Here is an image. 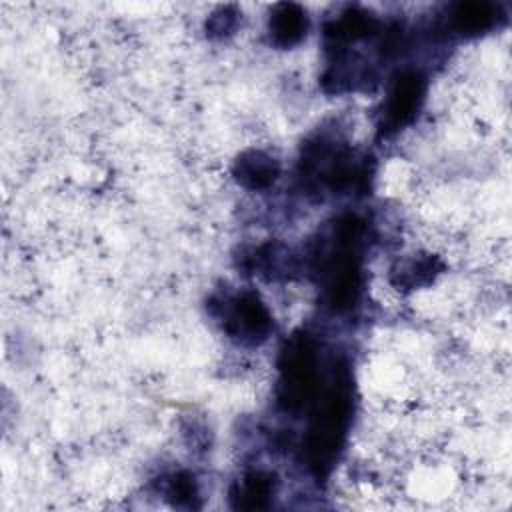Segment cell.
<instances>
[{
    "mask_svg": "<svg viewBox=\"0 0 512 512\" xmlns=\"http://www.w3.org/2000/svg\"><path fill=\"white\" fill-rule=\"evenodd\" d=\"M362 250L364 222L356 214L338 216L318 240V248L312 254L314 274L318 276L324 302L334 312H348L360 300Z\"/></svg>",
    "mask_w": 512,
    "mask_h": 512,
    "instance_id": "cell-1",
    "label": "cell"
},
{
    "mask_svg": "<svg viewBox=\"0 0 512 512\" xmlns=\"http://www.w3.org/2000/svg\"><path fill=\"white\" fill-rule=\"evenodd\" d=\"M352 422V376L346 364L334 366L322 396H316L304 438V460L316 478L334 468Z\"/></svg>",
    "mask_w": 512,
    "mask_h": 512,
    "instance_id": "cell-2",
    "label": "cell"
},
{
    "mask_svg": "<svg viewBox=\"0 0 512 512\" xmlns=\"http://www.w3.org/2000/svg\"><path fill=\"white\" fill-rule=\"evenodd\" d=\"M318 342L308 332L292 334L280 350L276 404L286 414H300L320 390Z\"/></svg>",
    "mask_w": 512,
    "mask_h": 512,
    "instance_id": "cell-3",
    "label": "cell"
},
{
    "mask_svg": "<svg viewBox=\"0 0 512 512\" xmlns=\"http://www.w3.org/2000/svg\"><path fill=\"white\" fill-rule=\"evenodd\" d=\"M300 174L308 184L342 194L368 180V164L358 162L344 140L316 134L302 146Z\"/></svg>",
    "mask_w": 512,
    "mask_h": 512,
    "instance_id": "cell-4",
    "label": "cell"
},
{
    "mask_svg": "<svg viewBox=\"0 0 512 512\" xmlns=\"http://www.w3.org/2000/svg\"><path fill=\"white\" fill-rule=\"evenodd\" d=\"M212 314L228 338L244 346L266 342L274 330V318L254 290H242L222 298L212 306Z\"/></svg>",
    "mask_w": 512,
    "mask_h": 512,
    "instance_id": "cell-5",
    "label": "cell"
},
{
    "mask_svg": "<svg viewBox=\"0 0 512 512\" xmlns=\"http://www.w3.org/2000/svg\"><path fill=\"white\" fill-rule=\"evenodd\" d=\"M426 98V78L416 70L400 72L388 88L380 108V132L396 134L418 116Z\"/></svg>",
    "mask_w": 512,
    "mask_h": 512,
    "instance_id": "cell-6",
    "label": "cell"
},
{
    "mask_svg": "<svg viewBox=\"0 0 512 512\" xmlns=\"http://www.w3.org/2000/svg\"><path fill=\"white\" fill-rule=\"evenodd\" d=\"M308 26V14L300 4L282 2L270 10L268 36L276 48L286 50L298 46L306 38Z\"/></svg>",
    "mask_w": 512,
    "mask_h": 512,
    "instance_id": "cell-7",
    "label": "cell"
},
{
    "mask_svg": "<svg viewBox=\"0 0 512 512\" xmlns=\"http://www.w3.org/2000/svg\"><path fill=\"white\" fill-rule=\"evenodd\" d=\"M244 268L260 278L280 280L290 278L298 270V260L288 246L278 242H266L246 254Z\"/></svg>",
    "mask_w": 512,
    "mask_h": 512,
    "instance_id": "cell-8",
    "label": "cell"
},
{
    "mask_svg": "<svg viewBox=\"0 0 512 512\" xmlns=\"http://www.w3.org/2000/svg\"><path fill=\"white\" fill-rule=\"evenodd\" d=\"M234 180L248 190H264L280 176V162L258 148L244 150L232 164Z\"/></svg>",
    "mask_w": 512,
    "mask_h": 512,
    "instance_id": "cell-9",
    "label": "cell"
},
{
    "mask_svg": "<svg viewBox=\"0 0 512 512\" xmlns=\"http://www.w3.org/2000/svg\"><path fill=\"white\" fill-rule=\"evenodd\" d=\"M276 494V476L266 470H250L234 484L230 498L234 508L242 510H260L268 508Z\"/></svg>",
    "mask_w": 512,
    "mask_h": 512,
    "instance_id": "cell-10",
    "label": "cell"
},
{
    "mask_svg": "<svg viewBox=\"0 0 512 512\" xmlns=\"http://www.w3.org/2000/svg\"><path fill=\"white\" fill-rule=\"evenodd\" d=\"M498 8L490 2H460L450 12V28L460 36H480L494 28Z\"/></svg>",
    "mask_w": 512,
    "mask_h": 512,
    "instance_id": "cell-11",
    "label": "cell"
},
{
    "mask_svg": "<svg viewBox=\"0 0 512 512\" xmlns=\"http://www.w3.org/2000/svg\"><path fill=\"white\" fill-rule=\"evenodd\" d=\"M442 272V262L432 254H418L408 260L398 262L390 270V280L396 288L416 290L434 282V278Z\"/></svg>",
    "mask_w": 512,
    "mask_h": 512,
    "instance_id": "cell-12",
    "label": "cell"
},
{
    "mask_svg": "<svg viewBox=\"0 0 512 512\" xmlns=\"http://www.w3.org/2000/svg\"><path fill=\"white\" fill-rule=\"evenodd\" d=\"M162 494L174 506L194 508L196 500H198V484L192 474L176 472L162 480Z\"/></svg>",
    "mask_w": 512,
    "mask_h": 512,
    "instance_id": "cell-13",
    "label": "cell"
},
{
    "mask_svg": "<svg viewBox=\"0 0 512 512\" xmlns=\"http://www.w3.org/2000/svg\"><path fill=\"white\" fill-rule=\"evenodd\" d=\"M238 26V10L234 6H220L206 20V34L210 38H224Z\"/></svg>",
    "mask_w": 512,
    "mask_h": 512,
    "instance_id": "cell-14",
    "label": "cell"
}]
</instances>
